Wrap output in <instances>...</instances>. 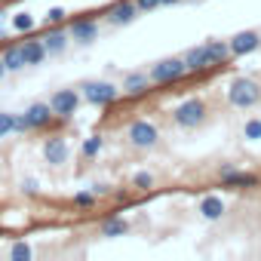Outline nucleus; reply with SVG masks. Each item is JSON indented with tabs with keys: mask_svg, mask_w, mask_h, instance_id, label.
Segmentation results:
<instances>
[{
	"mask_svg": "<svg viewBox=\"0 0 261 261\" xmlns=\"http://www.w3.org/2000/svg\"><path fill=\"white\" fill-rule=\"evenodd\" d=\"M181 59H185V65H188V74H209V71L227 65L230 46H227V40H206L203 46L188 49Z\"/></svg>",
	"mask_w": 261,
	"mask_h": 261,
	"instance_id": "nucleus-1",
	"label": "nucleus"
},
{
	"mask_svg": "<svg viewBox=\"0 0 261 261\" xmlns=\"http://www.w3.org/2000/svg\"><path fill=\"white\" fill-rule=\"evenodd\" d=\"M227 101H230L233 108H240V111L255 108V105L261 101V86H258V80H252V77H233L230 86H227Z\"/></svg>",
	"mask_w": 261,
	"mask_h": 261,
	"instance_id": "nucleus-2",
	"label": "nucleus"
},
{
	"mask_svg": "<svg viewBox=\"0 0 261 261\" xmlns=\"http://www.w3.org/2000/svg\"><path fill=\"white\" fill-rule=\"evenodd\" d=\"M53 108L49 101H34L25 114H16V133H31V129H43L53 123Z\"/></svg>",
	"mask_w": 261,
	"mask_h": 261,
	"instance_id": "nucleus-3",
	"label": "nucleus"
},
{
	"mask_svg": "<svg viewBox=\"0 0 261 261\" xmlns=\"http://www.w3.org/2000/svg\"><path fill=\"white\" fill-rule=\"evenodd\" d=\"M80 98H86L95 108H108V105H114L120 98V89L114 83H108V80H86L80 86Z\"/></svg>",
	"mask_w": 261,
	"mask_h": 261,
	"instance_id": "nucleus-4",
	"label": "nucleus"
},
{
	"mask_svg": "<svg viewBox=\"0 0 261 261\" xmlns=\"http://www.w3.org/2000/svg\"><path fill=\"white\" fill-rule=\"evenodd\" d=\"M172 120H175L181 129L200 126V123L206 120V101H203V98H188V101H181V105L172 111Z\"/></svg>",
	"mask_w": 261,
	"mask_h": 261,
	"instance_id": "nucleus-5",
	"label": "nucleus"
},
{
	"mask_svg": "<svg viewBox=\"0 0 261 261\" xmlns=\"http://www.w3.org/2000/svg\"><path fill=\"white\" fill-rule=\"evenodd\" d=\"M188 77V65H185V59H160L154 68H151V80L154 83H178V80H185Z\"/></svg>",
	"mask_w": 261,
	"mask_h": 261,
	"instance_id": "nucleus-6",
	"label": "nucleus"
},
{
	"mask_svg": "<svg viewBox=\"0 0 261 261\" xmlns=\"http://www.w3.org/2000/svg\"><path fill=\"white\" fill-rule=\"evenodd\" d=\"M126 139H129V145H136V148H154V145L160 142V133H157V126H154V123H148V120H136V123H129Z\"/></svg>",
	"mask_w": 261,
	"mask_h": 261,
	"instance_id": "nucleus-7",
	"label": "nucleus"
},
{
	"mask_svg": "<svg viewBox=\"0 0 261 261\" xmlns=\"http://www.w3.org/2000/svg\"><path fill=\"white\" fill-rule=\"evenodd\" d=\"M49 108H53V114L59 120H71L77 114V108H80V92L77 89H59V92H53Z\"/></svg>",
	"mask_w": 261,
	"mask_h": 261,
	"instance_id": "nucleus-8",
	"label": "nucleus"
},
{
	"mask_svg": "<svg viewBox=\"0 0 261 261\" xmlns=\"http://www.w3.org/2000/svg\"><path fill=\"white\" fill-rule=\"evenodd\" d=\"M105 16L111 25H133L139 19V7H136V0H117V4L105 10Z\"/></svg>",
	"mask_w": 261,
	"mask_h": 261,
	"instance_id": "nucleus-9",
	"label": "nucleus"
},
{
	"mask_svg": "<svg viewBox=\"0 0 261 261\" xmlns=\"http://www.w3.org/2000/svg\"><path fill=\"white\" fill-rule=\"evenodd\" d=\"M227 46H230V56H249L261 46V37H258V31H240L227 40Z\"/></svg>",
	"mask_w": 261,
	"mask_h": 261,
	"instance_id": "nucleus-10",
	"label": "nucleus"
},
{
	"mask_svg": "<svg viewBox=\"0 0 261 261\" xmlns=\"http://www.w3.org/2000/svg\"><path fill=\"white\" fill-rule=\"evenodd\" d=\"M68 37L77 40V43H92L98 37V22H92V19H74L68 25Z\"/></svg>",
	"mask_w": 261,
	"mask_h": 261,
	"instance_id": "nucleus-11",
	"label": "nucleus"
},
{
	"mask_svg": "<svg viewBox=\"0 0 261 261\" xmlns=\"http://www.w3.org/2000/svg\"><path fill=\"white\" fill-rule=\"evenodd\" d=\"M151 83L154 80L148 71H133L123 77V95H145V92H151Z\"/></svg>",
	"mask_w": 261,
	"mask_h": 261,
	"instance_id": "nucleus-12",
	"label": "nucleus"
},
{
	"mask_svg": "<svg viewBox=\"0 0 261 261\" xmlns=\"http://www.w3.org/2000/svg\"><path fill=\"white\" fill-rule=\"evenodd\" d=\"M221 188H258V175L240 172L233 166H224L221 169Z\"/></svg>",
	"mask_w": 261,
	"mask_h": 261,
	"instance_id": "nucleus-13",
	"label": "nucleus"
},
{
	"mask_svg": "<svg viewBox=\"0 0 261 261\" xmlns=\"http://www.w3.org/2000/svg\"><path fill=\"white\" fill-rule=\"evenodd\" d=\"M43 157H46L49 166H62V163H68V142H65L62 136L46 139V145H43Z\"/></svg>",
	"mask_w": 261,
	"mask_h": 261,
	"instance_id": "nucleus-14",
	"label": "nucleus"
},
{
	"mask_svg": "<svg viewBox=\"0 0 261 261\" xmlns=\"http://www.w3.org/2000/svg\"><path fill=\"white\" fill-rule=\"evenodd\" d=\"M43 46H46V56H59L65 46H68V31H62L59 25H46V34L40 37Z\"/></svg>",
	"mask_w": 261,
	"mask_h": 261,
	"instance_id": "nucleus-15",
	"label": "nucleus"
},
{
	"mask_svg": "<svg viewBox=\"0 0 261 261\" xmlns=\"http://www.w3.org/2000/svg\"><path fill=\"white\" fill-rule=\"evenodd\" d=\"M197 212H200L206 221H218V218L224 215V200H221V197H215V194H206V197L200 200Z\"/></svg>",
	"mask_w": 261,
	"mask_h": 261,
	"instance_id": "nucleus-16",
	"label": "nucleus"
},
{
	"mask_svg": "<svg viewBox=\"0 0 261 261\" xmlns=\"http://www.w3.org/2000/svg\"><path fill=\"white\" fill-rule=\"evenodd\" d=\"M22 53H25V68H31V65H43V59H46V46H43V40H25V43H22Z\"/></svg>",
	"mask_w": 261,
	"mask_h": 261,
	"instance_id": "nucleus-17",
	"label": "nucleus"
},
{
	"mask_svg": "<svg viewBox=\"0 0 261 261\" xmlns=\"http://www.w3.org/2000/svg\"><path fill=\"white\" fill-rule=\"evenodd\" d=\"M0 59H4L7 71H22V68H25V53H22V43H19V46H7L4 53H0Z\"/></svg>",
	"mask_w": 261,
	"mask_h": 261,
	"instance_id": "nucleus-18",
	"label": "nucleus"
},
{
	"mask_svg": "<svg viewBox=\"0 0 261 261\" xmlns=\"http://www.w3.org/2000/svg\"><path fill=\"white\" fill-rule=\"evenodd\" d=\"M126 230H129L126 218H108V221H101V237H123Z\"/></svg>",
	"mask_w": 261,
	"mask_h": 261,
	"instance_id": "nucleus-19",
	"label": "nucleus"
},
{
	"mask_svg": "<svg viewBox=\"0 0 261 261\" xmlns=\"http://www.w3.org/2000/svg\"><path fill=\"white\" fill-rule=\"evenodd\" d=\"M105 148V142H101V136H89L86 142H83V157H98V151Z\"/></svg>",
	"mask_w": 261,
	"mask_h": 261,
	"instance_id": "nucleus-20",
	"label": "nucleus"
},
{
	"mask_svg": "<svg viewBox=\"0 0 261 261\" xmlns=\"http://www.w3.org/2000/svg\"><path fill=\"white\" fill-rule=\"evenodd\" d=\"M133 188L151 191V188H154V175H151V172H136V175H133Z\"/></svg>",
	"mask_w": 261,
	"mask_h": 261,
	"instance_id": "nucleus-21",
	"label": "nucleus"
},
{
	"mask_svg": "<svg viewBox=\"0 0 261 261\" xmlns=\"http://www.w3.org/2000/svg\"><path fill=\"white\" fill-rule=\"evenodd\" d=\"M16 133V114H0V139Z\"/></svg>",
	"mask_w": 261,
	"mask_h": 261,
	"instance_id": "nucleus-22",
	"label": "nucleus"
},
{
	"mask_svg": "<svg viewBox=\"0 0 261 261\" xmlns=\"http://www.w3.org/2000/svg\"><path fill=\"white\" fill-rule=\"evenodd\" d=\"M74 206H80V209H92V206H95V194H92V191H80V194H74Z\"/></svg>",
	"mask_w": 261,
	"mask_h": 261,
	"instance_id": "nucleus-23",
	"label": "nucleus"
},
{
	"mask_svg": "<svg viewBox=\"0 0 261 261\" xmlns=\"http://www.w3.org/2000/svg\"><path fill=\"white\" fill-rule=\"evenodd\" d=\"M10 258H13V261H28V258H31V246H28V243H16V246L10 249Z\"/></svg>",
	"mask_w": 261,
	"mask_h": 261,
	"instance_id": "nucleus-24",
	"label": "nucleus"
},
{
	"mask_svg": "<svg viewBox=\"0 0 261 261\" xmlns=\"http://www.w3.org/2000/svg\"><path fill=\"white\" fill-rule=\"evenodd\" d=\"M243 136H246L249 142H258V139H261V120H249V123L243 126Z\"/></svg>",
	"mask_w": 261,
	"mask_h": 261,
	"instance_id": "nucleus-25",
	"label": "nucleus"
},
{
	"mask_svg": "<svg viewBox=\"0 0 261 261\" xmlns=\"http://www.w3.org/2000/svg\"><path fill=\"white\" fill-rule=\"evenodd\" d=\"M13 25H16V31H31V28H34V19H31L28 13H19V16L13 19Z\"/></svg>",
	"mask_w": 261,
	"mask_h": 261,
	"instance_id": "nucleus-26",
	"label": "nucleus"
},
{
	"mask_svg": "<svg viewBox=\"0 0 261 261\" xmlns=\"http://www.w3.org/2000/svg\"><path fill=\"white\" fill-rule=\"evenodd\" d=\"M65 16H68V13H65L62 7H53V10L46 13V25H62V22H65Z\"/></svg>",
	"mask_w": 261,
	"mask_h": 261,
	"instance_id": "nucleus-27",
	"label": "nucleus"
},
{
	"mask_svg": "<svg viewBox=\"0 0 261 261\" xmlns=\"http://www.w3.org/2000/svg\"><path fill=\"white\" fill-rule=\"evenodd\" d=\"M136 7H139V13H151V10L163 7V0H136Z\"/></svg>",
	"mask_w": 261,
	"mask_h": 261,
	"instance_id": "nucleus-28",
	"label": "nucleus"
},
{
	"mask_svg": "<svg viewBox=\"0 0 261 261\" xmlns=\"http://www.w3.org/2000/svg\"><path fill=\"white\" fill-rule=\"evenodd\" d=\"M22 191L34 197V194H37V181H34V178H28V181H22Z\"/></svg>",
	"mask_w": 261,
	"mask_h": 261,
	"instance_id": "nucleus-29",
	"label": "nucleus"
},
{
	"mask_svg": "<svg viewBox=\"0 0 261 261\" xmlns=\"http://www.w3.org/2000/svg\"><path fill=\"white\" fill-rule=\"evenodd\" d=\"M114 200H117V203H126V200H129V194H126V191H117V194H114Z\"/></svg>",
	"mask_w": 261,
	"mask_h": 261,
	"instance_id": "nucleus-30",
	"label": "nucleus"
},
{
	"mask_svg": "<svg viewBox=\"0 0 261 261\" xmlns=\"http://www.w3.org/2000/svg\"><path fill=\"white\" fill-rule=\"evenodd\" d=\"M7 77V65H4V59H0V80Z\"/></svg>",
	"mask_w": 261,
	"mask_h": 261,
	"instance_id": "nucleus-31",
	"label": "nucleus"
},
{
	"mask_svg": "<svg viewBox=\"0 0 261 261\" xmlns=\"http://www.w3.org/2000/svg\"><path fill=\"white\" fill-rule=\"evenodd\" d=\"M175 4H181V0H163V7H175Z\"/></svg>",
	"mask_w": 261,
	"mask_h": 261,
	"instance_id": "nucleus-32",
	"label": "nucleus"
}]
</instances>
